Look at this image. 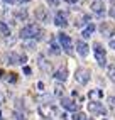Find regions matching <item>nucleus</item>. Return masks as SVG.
<instances>
[{"label": "nucleus", "instance_id": "nucleus-1", "mask_svg": "<svg viewBox=\"0 0 115 120\" xmlns=\"http://www.w3.org/2000/svg\"><path fill=\"white\" fill-rule=\"evenodd\" d=\"M19 36L22 39H26V41H37V39L42 37V27L39 24H27L26 27L20 29Z\"/></svg>", "mask_w": 115, "mask_h": 120}, {"label": "nucleus", "instance_id": "nucleus-11", "mask_svg": "<svg viewBox=\"0 0 115 120\" xmlns=\"http://www.w3.org/2000/svg\"><path fill=\"white\" fill-rule=\"evenodd\" d=\"M34 14H36V19L39 22H47V19H49V12L46 7H37Z\"/></svg>", "mask_w": 115, "mask_h": 120}, {"label": "nucleus", "instance_id": "nucleus-34", "mask_svg": "<svg viewBox=\"0 0 115 120\" xmlns=\"http://www.w3.org/2000/svg\"><path fill=\"white\" fill-rule=\"evenodd\" d=\"M66 2H68V4H75V2H76V0H66Z\"/></svg>", "mask_w": 115, "mask_h": 120}, {"label": "nucleus", "instance_id": "nucleus-33", "mask_svg": "<svg viewBox=\"0 0 115 120\" xmlns=\"http://www.w3.org/2000/svg\"><path fill=\"white\" fill-rule=\"evenodd\" d=\"M26 2H31V0H19V4H26Z\"/></svg>", "mask_w": 115, "mask_h": 120}, {"label": "nucleus", "instance_id": "nucleus-20", "mask_svg": "<svg viewBox=\"0 0 115 120\" xmlns=\"http://www.w3.org/2000/svg\"><path fill=\"white\" fill-rule=\"evenodd\" d=\"M5 79H7L9 83H15V81H17V75H15V73H9Z\"/></svg>", "mask_w": 115, "mask_h": 120}, {"label": "nucleus", "instance_id": "nucleus-14", "mask_svg": "<svg viewBox=\"0 0 115 120\" xmlns=\"http://www.w3.org/2000/svg\"><path fill=\"white\" fill-rule=\"evenodd\" d=\"M4 59L7 64H20V56H17L15 52H9Z\"/></svg>", "mask_w": 115, "mask_h": 120}, {"label": "nucleus", "instance_id": "nucleus-24", "mask_svg": "<svg viewBox=\"0 0 115 120\" xmlns=\"http://www.w3.org/2000/svg\"><path fill=\"white\" fill-rule=\"evenodd\" d=\"M63 91H64V88H63L61 85H58V86L54 88V93L58 95V97H61V95H63Z\"/></svg>", "mask_w": 115, "mask_h": 120}, {"label": "nucleus", "instance_id": "nucleus-26", "mask_svg": "<svg viewBox=\"0 0 115 120\" xmlns=\"http://www.w3.org/2000/svg\"><path fill=\"white\" fill-rule=\"evenodd\" d=\"M90 97L95 98V97H102V91H90Z\"/></svg>", "mask_w": 115, "mask_h": 120}, {"label": "nucleus", "instance_id": "nucleus-31", "mask_svg": "<svg viewBox=\"0 0 115 120\" xmlns=\"http://www.w3.org/2000/svg\"><path fill=\"white\" fill-rule=\"evenodd\" d=\"M110 15H112V17H115V9H110Z\"/></svg>", "mask_w": 115, "mask_h": 120}, {"label": "nucleus", "instance_id": "nucleus-5", "mask_svg": "<svg viewBox=\"0 0 115 120\" xmlns=\"http://www.w3.org/2000/svg\"><path fill=\"white\" fill-rule=\"evenodd\" d=\"M39 113H41V117H44V118H51L56 113V108L53 105H49V103H44V105L39 107Z\"/></svg>", "mask_w": 115, "mask_h": 120}, {"label": "nucleus", "instance_id": "nucleus-16", "mask_svg": "<svg viewBox=\"0 0 115 120\" xmlns=\"http://www.w3.org/2000/svg\"><path fill=\"white\" fill-rule=\"evenodd\" d=\"M76 51H78L80 56H83V58H85V56L88 54V46H86L83 41H78V42H76Z\"/></svg>", "mask_w": 115, "mask_h": 120}, {"label": "nucleus", "instance_id": "nucleus-8", "mask_svg": "<svg viewBox=\"0 0 115 120\" xmlns=\"http://www.w3.org/2000/svg\"><path fill=\"white\" fill-rule=\"evenodd\" d=\"M59 36V42H61V46H63V49L66 51L68 54H71L73 52V47H71V39H69V36H66V34H58Z\"/></svg>", "mask_w": 115, "mask_h": 120}, {"label": "nucleus", "instance_id": "nucleus-17", "mask_svg": "<svg viewBox=\"0 0 115 120\" xmlns=\"http://www.w3.org/2000/svg\"><path fill=\"white\" fill-rule=\"evenodd\" d=\"M95 24H88V26L85 27V30H83V34H81V36H83V39H88L90 36H92L93 32H95Z\"/></svg>", "mask_w": 115, "mask_h": 120}, {"label": "nucleus", "instance_id": "nucleus-22", "mask_svg": "<svg viewBox=\"0 0 115 120\" xmlns=\"http://www.w3.org/2000/svg\"><path fill=\"white\" fill-rule=\"evenodd\" d=\"M36 46V41H26L24 42V49H34Z\"/></svg>", "mask_w": 115, "mask_h": 120}, {"label": "nucleus", "instance_id": "nucleus-21", "mask_svg": "<svg viewBox=\"0 0 115 120\" xmlns=\"http://www.w3.org/2000/svg\"><path fill=\"white\" fill-rule=\"evenodd\" d=\"M107 71H108V76H110V79L115 83V66H108V69H107Z\"/></svg>", "mask_w": 115, "mask_h": 120}, {"label": "nucleus", "instance_id": "nucleus-28", "mask_svg": "<svg viewBox=\"0 0 115 120\" xmlns=\"http://www.w3.org/2000/svg\"><path fill=\"white\" fill-rule=\"evenodd\" d=\"M15 120H27L24 115H20V113H15Z\"/></svg>", "mask_w": 115, "mask_h": 120}, {"label": "nucleus", "instance_id": "nucleus-23", "mask_svg": "<svg viewBox=\"0 0 115 120\" xmlns=\"http://www.w3.org/2000/svg\"><path fill=\"white\" fill-rule=\"evenodd\" d=\"M108 103H110V110H112V113L115 115V97H110V98H108Z\"/></svg>", "mask_w": 115, "mask_h": 120}, {"label": "nucleus", "instance_id": "nucleus-7", "mask_svg": "<svg viewBox=\"0 0 115 120\" xmlns=\"http://www.w3.org/2000/svg\"><path fill=\"white\" fill-rule=\"evenodd\" d=\"M88 110L92 112V113H98V115H105V113H107L105 107L102 105L100 101H90V103H88Z\"/></svg>", "mask_w": 115, "mask_h": 120}, {"label": "nucleus", "instance_id": "nucleus-39", "mask_svg": "<svg viewBox=\"0 0 115 120\" xmlns=\"http://www.w3.org/2000/svg\"><path fill=\"white\" fill-rule=\"evenodd\" d=\"M105 120H107V118H105Z\"/></svg>", "mask_w": 115, "mask_h": 120}, {"label": "nucleus", "instance_id": "nucleus-37", "mask_svg": "<svg viewBox=\"0 0 115 120\" xmlns=\"http://www.w3.org/2000/svg\"><path fill=\"white\" fill-rule=\"evenodd\" d=\"M81 2H85V0H81Z\"/></svg>", "mask_w": 115, "mask_h": 120}, {"label": "nucleus", "instance_id": "nucleus-9", "mask_svg": "<svg viewBox=\"0 0 115 120\" xmlns=\"http://www.w3.org/2000/svg\"><path fill=\"white\" fill-rule=\"evenodd\" d=\"M61 105L66 108V110H69V112H78L80 110V103H76V101H73L71 98H61Z\"/></svg>", "mask_w": 115, "mask_h": 120}, {"label": "nucleus", "instance_id": "nucleus-10", "mask_svg": "<svg viewBox=\"0 0 115 120\" xmlns=\"http://www.w3.org/2000/svg\"><path fill=\"white\" fill-rule=\"evenodd\" d=\"M27 10L26 9H15V12H14V17H12V20L17 24V22H26L27 20Z\"/></svg>", "mask_w": 115, "mask_h": 120}, {"label": "nucleus", "instance_id": "nucleus-32", "mask_svg": "<svg viewBox=\"0 0 115 120\" xmlns=\"http://www.w3.org/2000/svg\"><path fill=\"white\" fill-rule=\"evenodd\" d=\"M110 47H112V49H115V41H110Z\"/></svg>", "mask_w": 115, "mask_h": 120}, {"label": "nucleus", "instance_id": "nucleus-27", "mask_svg": "<svg viewBox=\"0 0 115 120\" xmlns=\"http://www.w3.org/2000/svg\"><path fill=\"white\" fill-rule=\"evenodd\" d=\"M47 4L51 7H58V4H59V0H47Z\"/></svg>", "mask_w": 115, "mask_h": 120}, {"label": "nucleus", "instance_id": "nucleus-30", "mask_svg": "<svg viewBox=\"0 0 115 120\" xmlns=\"http://www.w3.org/2000/svg\"><path fill=\"white\" fill-rule=\"evenodd\" d=\"M5 4H19V0H4Z\"/></svg>", "mask_w": 115, "mask_h": 120}, {"label": "nucleus", "instance_id": "nucleus-38", "mask_svg": "<svg viewBox=\"0 0 115 120\" xmlns=\"http://www.w3.org/2000/svg\"><path fill=\"white\" fill-rule=\"evenodd\" d=\"M0 120H2V118H0Z\"/></svg>", "mask_w": 115, "mask_h": 120}, {"label": "nucleus", "instance_id": "nucleus-12", "mask_svg": "<svg viewBox=\"0 0 115 120\" xmlns=\"http://www.w3.org/2000/svg\"><path fill=\"white\" fill-rule=\"evenodd\" d=\"M37 61H39V68L42 69L44 73H51V71H53V64H51V63H49L46 58L39 56V58H37Z\"/></svg>", "mask_w": 115, "mask_h": 120}, {"label": "nucleus", "instance_id": "nucleus-25", "mask_svg": "<svg viewBox=\"0 0 115 120\" xmlns=\"http://www.w3.org/2000/svg\"><path fill=\"white\" fill-rule=\"evenodd\" d=\"M73 120H86V117H85V113H80V112H76L75 117H73Z\"/></svg>", "mask_w": 115, "mask_h": 120}, {"label": "nucleus", "instance_id": "nucleus-29", "mask_svg": "<svg viewBox=\"0 0 115 120\" xmlns=\"http://www.w3.org/2000/svg\"><path fill=\"white\" fill-rule=\"evenodd\" d=\"M24 73H26V75H31V73H32V69H31L29 66H24Z\"/></svg>", "mask_w": 115, "mask_h": 120}, {"label": "nucleus", "instance_id": "nucleus-19", "mask_svg": "<svg viewBox=\"0 0 115 120\" xmlns=\"http://www.w3.org/2000/svg\"><path fill=\"white\" fill-rule=\"evenodd\" d=\"M49 52H51V54H59V46H58L56 42H51V46H49Z\"/></svg>", "mask_w": 115, "mask_h": 120}, {"label": "nucleus", "instance_id": "nucleus-18", "mask_svg": "<svg viewBox=\"0 0 115 120\" xmlns=\"http://www.w3.org/2000/svg\"><path fill=\"white\" fill-rule=\"evenodd\" d=\"M0 32H2V36H4L5 39H9L10 29H9V26H7V22H0Z\"/></svg>", "mask_w": 115, "mask_h": 120}, {"label": "nucleus", "instance_id": "nucleus-4", "mask_svg": "<svg viewBox=\"0 0 115 120\" xmlns=\"http://www.w3.org/2000/svg\"><path fill=\"white\" fill-rule=\"evenodd\" d=\"M54 24H56L58 27H66V26H68V12H64V10L56 12V15H54Z\"/></svg>", "mask_w": 115, "mask_h": 120}, {"label": "nucleus", "instance_id": "nucleus-36", "mask_svg": "<svg viewBox=\"0 0 115 120\" xmlns=\"http://www.w3.org/2000/svg\"><path fill=\"white\" fill-rule=\"evenodd\" d=\"M0 118H2V112H0Z\"/></svg>", "mask_w": 115, "mask_h": 120}, {"label": "nucleus", "instance_id": "nucleus-6", "mask_svg": "<svg viewBox=\"0 0 115 120\" xmlns=\"http://www.w3.org/2000/svg\"><path fill=\"white\" fill-rule=\"evenodd\" d=\"M92 12L96 15V17H103L105 15V4L102 0H95L92 4Z\"/></svg>", "mask_w": 115, "mask_h": 120}, {"label": "nucleus", "instance_id": "nucleus-15", "mask_svg": "<svg viewBox=\"0 0 115 120\" xmlns=\"http://www.w3.org/2000/svg\"><path fill=\"white\" fill-rule=\"evenodd\" d=\"M54 78L58 79V81H66V78H68V69L64 68V66L59 68V69L54 73Z\"/></svg>", "mask_w": 115, "mask_h": 120}, {"label": "nucleus", "instance_id": "nucleus-35", "mask_svg": "<svg viewBox=\"0 0 115 120\" xmlns=\"http://www.w3.org/2000/svg\"><path fill=\"white\" fill-rule=\"evenodd\" d=\"M4 75H5V73H4V71H2V69H0V76H4Z\"/></svg>", "mask_w": 115, "mask_h": 120}, {"label": "nucleus", "instance_id": "nucleus-13", "mask_svg": "<svg viewBox=\"0 0 115 120\" xmlns=\"http://www.w3.org/2000/svg\"><path fill=\"white\" fill-rule=\"evenodd\" d=\"M113 24H108V22H103L102 26H100V32L105 36V37H110L112 34H113Z\"/></svg>", "mask_w": 115, "mask_h": 120}, {"label": "nucleus", "instance_id": "nucleus-2", "mask_svg": "<svg viewBox=\"0 0 115 120\" xmlns=\"http://www.w3.org/2000/svg\"><path fill=\"white\" fill-rule=\"evenodd\" d=\"M93 51H95V58H96V63L100 66H105L107 64V52L103 49V46L100 42H95L93 44Z\"/></svg>", "mask_w": 115, "mask_h": 120}, {"label": "nucleus", "instance_id": "nucleus-3", "mask_svg": "<svg viewBox=\"0 0 115 120\" xmlns=\"http://www.w3.org/2000/svg\"><path fill=\"white\" fill-rule=\"evenodd\" d=\"M75 78H76L78 83L86 85V83L90 81V69H86V68H78L76 73H75Z\"/></svg>", "mask_w": 115, "mask_h": 120}]
</instances>
